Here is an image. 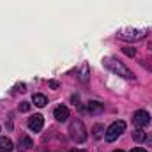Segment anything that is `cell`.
I'll list each match as a JSON object with an SVG mask.
<instances>
[{"mask_svg": "<svg viewBox=\"0 0 152 152\" xmlns=\"http://www.w3.org/2000/svg\"><path fill=\"white\" fill-rule=\"evenodd\" d=\"M103 64H104V67H108L112 73H115L117 76H122V78H126V80H133L134 75L131 73V69L129 67H126L120 60H117L115 57H106L104 60H103Z\"/></svg>", "mask_w": 152, "mask_h": 152, "instance_id": "obj_1", "label": "cell"}, {"mask_svg": "<svg viewBox=\"0 0 152 152\" xmlns=\"http://www.w3.org/2000/svg\"><path fill=\"white\" fill-rule=\"evenodd\" d=\"M69 136L75 140L76 143H83L87 140V129L81 120H73L69 126Z\"/></svg>", "mask_w": 152, "mask_h": 152, "instance_id": "obj_2", "label": "cell"}, {"mask_svg": "<svg viewBox=\"0 0 152 152\" xmlns=\"http://www.w3.org/2000/svg\"><path fill=\"white\" fill-rule=\"evenodd\" d=\"M117 36L124 41H140L147 36L145 28H122L117 32Z\"/></svg>", "mask_w": 152, "mask_h": 152, "instance_id": "obj_3", "label": "cell"}, {"mask_svg": "<svg viewBox=\"0 0 152 152\" xmlns=\"http://www.w3.org/2000/svg\"><path fill=\"white\" fill-rule=\"evenodd\" d=\"M124 131H126V122H124V120H117V122H113V124L106 129L104 138H106V142H115Z\"/></svg>", "mask_w": 152, "mask_h": 152, "instance_id": "obj_4", "label": "cell"}, {"mask_svg": "<svg viewBox=\"0 0 152 152\" xmlns=\"http://www.w3.org/2000/svg\"><path fill=\"white\" fill-rule=\"evenodd\" d=\"M133 122H134V126H138V127H145V126H149V122H151V115L147 113L145 110H138L136 113L133 115Z\"/></svg>", "mask_w": 152, "mask_h": 152, "instance_id": "obj_5", "label": "cell"}, {"mask_svg": "<svg viewBox=\"0 0 152 152\" xmlns=\"http://www.w3.org/2000/svg\"><path fill=\"white\" fill-rule=\"evenodd\" d=\"M42 124H44V118H42V115H32L30 118H28V127L34 131V133H39L41 129H42Z\"/></svg>", "mask_w": 152, "mask_h": 152, "instance_id": "obj_6", "label": "cell"}, {"mask_svg": "<svg viewBox=\"0 0 152 152\" xmlns=\"http://www.w3.org/2000/svg\"><path fill=\"white\" fill-rule=\"evenodd\" d=\"M53 117H55L58 122H66V120L69 118V108H67V106H64V104L57 106V108H55V112H53Z\"/></svg>", "mask_w": 152, "mask_h": 152, "instance_id": "obj_7", "label": "cell"}, {"mask_svg": "<svg viewBox=\"0 0 152 152\" xmlns=\"http://www.w3.org/2000/svg\"><path fill=\"white\" fill-rule=\"evenodd\" d=\"M34 143H32V140L27 136V134H23L21 138H20V142H18V151L20 152H25L27 149H30Z\"/></svg>", "mask_w": 152, "mask_h": 152, "instance_id": "obj_8", "label": "cell"}, {"mask_svg": "<svg viewBox=\"0 0 152 152\" xmlns=\"http://www.w3.org/2000/svg\"><path fill=\"white\" fill-rule=\"evenodd\" d=\"M12 149H14L12 142H11L9 138L2 136V138H0V152H12Z\"/></svg>", "mask_w": 152, "mask_h": 152, "instance_id": "obj_9", "label": "cell"}, {"mask_svg": "<svg viewBox=\"0 0 152 152\" xmlns=\"http://www.w3.org/2000/svg\"><path fill=\"white\" fill-rule=\"evenodd\" d=\"M32 103H34L36 106H39V108H42V106L48 104V99H46V96H42V94H34Z\"/></svg>", "mask_w": 152, "mask_h": 152, "instance_id": "obj_10", "label": "cell"}, {"mask_svg": "<svg viewBox=\"0 0 152 152\" xmlns=\"http://www.w3.org/2000/svg\"><path fill=\"white\" fill-rule=\"evenodd\" d=\"M87 110H88L90 113H99V112H103V110H104V106H103L101 103H97V101H90V103H88V106H87Z\"/></svg>", "mask_w": 152, "mask_h": 152, "instance_id": "obj_11", "label": "cell"}, {"mask_svg": "<svg viewBox=\"0 0 152 152\" xmlns=\"http://www.w3.org/2000/svg\"><path fill=\"white\" fill-rule=\"evenodd\" d=\"M92 133H94V138H101V136H103V133H104V127H103L101 124H97V126H94Z\"/></svg>", "mask_w": 152, "mask_h": 152, "instance_id": "obj_12", "label": "cell"}, {"mask_svg": "<svg viewBox=\"0 0 152 152\" xmlns=\"http://www.w3.org/2000/svg\"><path fill=\"white\" fill-rule=\"evenodd\" d=\"M133 138H134L136 142H143V140L147 138V134H145V133H143L142 129H136V131L133 133Z\"/></svg>", "mask_w": 152, "mask_h": 152, "instance_id": "obj_13", "label": "cell"}, {"mask_svg": "<svg viewBox=\"0 0 152 152\" xmlns=\"http://www.w3.org/2000/svg\"><path fill=\"white\" fill-rule=\"evenodd\" d=\"M124 53H126L127 57H134V55H136V50H134V48H124Z\"/></svg>", "mask_w": 152, "mask_h": 152, "instance_id": "obj_14", "label": "cell"}, {"mask_svg": "<svg viewBox=\"0 0 152 152\" xmlns=\"http://www.w3.org/2000/svg\"><path fill=\"white\" fill-rule=\"evenodd\" d=\"M30 110V104L27 103V101H23L21 104H20V112H28Z\"/></svg>", "mask_w": 152, "mask_h": 152, "instance_id": "obj_15", "label": "cell"}, {"mask_svg": "<svg viewBox=\"0 0 152 152\" xmlns=\"http://www.w3.org/2000/svg\"><path fill=\"white\" fill-rule=\"evenodd\" d=\"M16 90H20V92H25V85L21 83V85H16Z\"/></svg>", "mask_w": 152, "mask_h": 152, "instance_id": "obj_16", "label": "cell"}, {"mask_svg": "<svg viewBox=\"0 0 152 152\" xmlns=\"http://www.w3.org/2000/svg\"><path fill=\"white\" fill-rule=\"evenodd\" d=\"M131 152H147L145 149H142V147H136V149H133Z\"/></svg>", "mask_w": 152, "mask_h": 152, "instance_id": "obj_17", "label": "cell"}, {"mask_svg": "<svg viewBox=\"0 0 152 152\" xmlns=\"http://www.w3.org/2000/svg\"><path fill=\"white\" fill-rule=\"evenodd\" d=\"M50 87H53V88H57V87H58V83H57V81H50Z\"/></svg>", "mask_w": 152, "mask_h": 152, "instance_id": "obj_18", "label": "cell"}, {"mask_svg": "<svg viewBox=\"0 0 152 152\" xmlns=\"http://www.w3.org/2000/svg\"><path fill=\"white\" fill-rule=\"evenodd\" d=\"M69 152H85V151H80V149H73V151H69Z\"/></svg>", "mask_w": 152, "mask_h": 152, "instance_id": "obj_19", "label": "cell"}, {"mask_svg": "<svg viewBox=\"0 0 152 152\" xmlns=\"http://www.w3.org/2000/svg\"><path fill=\"white\" fill-rule=\"evenodd\" d=\"M113 152H124V151H113Z\"/></svg>", "mask_w": 152, "mask_h": 152, "instance_id": "obj_20", "label": "cell"}]
</instances>
